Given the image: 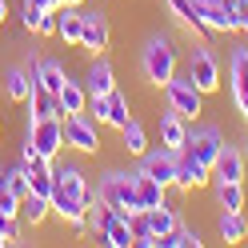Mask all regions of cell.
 <instances>
[{"mask_svg": "<svg viewBox=\"0 0 248 248\" xmlns=\"http://www.w3.org/2000/svg\"><path fill=\"white\" fill-rule=\"evenodd\" d=\"M48 216H52L48 196H36V192H24V196H20V220H24V224L40 228L44 220H48Z\"/></svg>", "mask_w": 248, "mask_h": 248, "instance_id": "cb8c5ba5", "label": "cell"}, {"mask_svg": "<svg viewBox=\"0 0 248 248\" xmlns=\"http://www.w3.org/2000/svg\"><path fill=\"white\" fill-rule=\"evenodd\" d=\"M212 184H216V208H224V212H244V204H248L244 184H236V180H212Z\"/></svg>", "mask_w": 248, "mask_h": 248, "instance_id": "7402d4cb", "label": "cell"}, {"mask_svg": "<svg viewBox=\"0 0 248 248\" xmlns=\"http://www.w3.org/2000/svg\"><path fill=\"white\" fill-rule=\"evenodd\" d=\"M144 220H148V228L164 240L168 232L180 224V212H176V204H156V208H144Z\"/></svg>", "mask_w": 248, "mask_h": 248, "instance_id": "d4e9b609", "label": "cell"}, {"mask_svg": "<svg viewBox=\"0 0 248 248\" xmlns=\"http://www.w3.org/2000/svg\"><path fill=\"white\" fill-rule=\"evenodd\" d=\"M244 172H248L244 152H240L236 144H228V140H224L220 156H216V164H212V180H236V184H244Z\"/></svg>", "mask_w": 248, "mask_h": 248, "instance_id": "5bb4252c", "label": "cell"}, {"mask_svg": "<svg viewBox=\"0 0 248 248\" xmlns=\"http://www.w3.org/2000/svg\"><path fill=\"white\" fill-rule=\"evenodd\" d=\"M52 188H56L52 168H44V172H28V192H36V196H52Z\"/></svg>", "mask_w": 248, "mask_h": 248, "instance_id": "f1b7e54d", "label": "cell"}, {"mask_svg": "<svg viewBox=\"0 0 248 248\" xmlns=\"http://www.w3.org/2000/svg\"><path fill=\"white\" fill-rule=\"evenodd\" d=\"M228 80H232V100H236L240 116L248 120V48H232L228 56Z\"/></svg>", "mask_w": 248, "mask_h": 248, "instance_id": "7c38bea8", "label": "cell"}, {"mask_svg": "<svg viewBox=\"0 0 248 248\" xmlns=\"http://www.w3.org/2000/svg\"><path fill=\"white\" fill-rule=\"evenodd\" d=\"M16 16H20V28H24V32H32V36H36V28H40V16H44V12H40V8H32L28 0H20Z\"/></svg>", "mask_w": 248, "mask_h": 248, "instance_id": "f546056e", "label": "cell"}, {"mask_svg": "<svg viewBox=\"0 0 248 248\" xmlns=\"http://www.w3.org/2000/svg\"><path fill=\"white\" fill-rule=\"evenodd\" d=\"M52 176H56V188L48 196L52 216L64 220L76 236H84L88 232V204L96 200V192H92V184L84 176V168L80 164H52Z\"/></svg>", "mask_w": 248, "mask_h": 248, "instance_id": "6da1fadb", "label": "cell"}, {"mask_svg": "<svg viewBox=\"0 0 248 248\" xmlns=\"http://www.w3.org/2000/svg\"><path fill=\"white\" fill-rule=\"evenodd\" d=\"M240 152H244V160H248V132H244V144H240Z\"/></svg>", "mask_w": 248, "mask_h": 248, "instance_id": "8d00e7d4", "label": "cell"}, {"mask_svg": "<svg viewBox=\"0 0 248 248\" xmlns=\"http://www.w3.org/2000/svg\"><path fill=\"white\" fill-rule=\"evenodd\" d=\"M160 144L180 152L184 144H188V120H184L180 112H172V108H164L160 112Z\"/></svg>", "mask_w": 248, "mask_h": 248, "instance_id": "2e32d148", "label": "cell"}, {"mask_svg": "<svg viewBox=\"0 0 248 248\" xmlns=\"http://www.w3.org/2000/svg\"><path fill=\"white\" fill-rule=\"evenodd\" d=\"M188 76H192V84L204 92V96L220 92V60H216V52H212L208 40H196V48L188 56Z\"/></svg>", "mask_w": 248, "mask_h": 248, "instance_id": "8992f818", "label": "cell"}, {"mask_svg": "<svg viewBox=\"0 0 248 248\" xmlns=\"http://www.w3.org/2000/svg\"><path fill=\"white\" fill-rule=\"evenodd\" d=\"M0 136H4V120H0Z\"/></svg>", "mask_w": 248, "mask_h": 248, "instance_id": "f35d334b", "label": "cell"}, {"mask_svg": "<svg viewBox=\"0 0 248 248\" xmlns=\"http://www.w3.org/2000/svg\"><path fill=\"white\" fill-rule=\"evenodd\" d=\"M192 152L196 160H204L208 168L216 164V156H220V148H224V128H216V124H188V144H184Z\"/></svg>", "mask_w": 248, "mask_h": 248, "instance_id": "9c48e42d", "label": "cell"}, {"mask_svg": "<svg viewBox=\"0 0 248 248\" xmlns=\"http://www.w3.org/2000/svg\"><path fill=\"white\" fill-rule=\"evenodd\" d=\"M32 88H36V84H32V76H28L24 60H20V64H8V68H4V96H8L12 104H24Z\"/></svg>", "mask_w": 248, "mask_h": 248, "instance_id": "d6986e66", "label": "cell"}, {"mask_svg": "<svg viewBox=\"0 0 248 248\" xmlns=\"http://www.w3.org/2000/svg\"><path fill=\"white\" fill-rule=\"evenodd\" d=\"M84 88H88V96H108V92L116 88V68H112V60H108L104 52L88 60V68H84Z\"/></svg>", "mask_w": 248, "mask_h": 248, "instance_id": "4fadbf2b", "label": "cell"}, {"mask_svg": "<svg viewBox=\"0 0 248 248\" xmlns=\"http://www.w3.org/2000/svg\"><path fill=\"white\" fill-rule=\"evenodd\" d=\"M160 92H164V104L172 108V112H180L188 124L204 116V92L192 84V76H188V72H184V76L176 72V76H172V80H168Z\"/></svg>", "mask_w": 248, "mask_h": 248, "instance_id": "277c9868", "label": "cell"}, {"mask_svg": "<svg viewBox=\"0 0 248 248\" xmlns=\"http://www.w3.org/2000/svg\"><path fill=\"white\" fill-rule=\"evenodd\" d=\"M20 228H24L20 216H0V240H4V244H16L20 240Z\"/></svg>", "mask_w": 248, "mask_h": 248, "instance_id": "4dcf8cb0", "label": "cell"}, {"mask_svg": "<svg viewBox=\"0 0 248 248\" xmlns=\"http://www.w3.org/2000/svg\"><path fill=\"white\" fill-rule=\"evenodd\" d=\"M216 232H220V240L224 244H248V220H244V212H224L216 216Z\"/></svg>", "mask_w": 248, "mask_h": 248, "instance_id": "44dd1931", "label": "cell"}, {"mask_svg": "<svg viewBox=\"0 0 248 248\" xmlns=\"http://www.w3.org/2000/svg\"><path fill=\"white\" fill-rule=\"evenodd\" d=\"M24 140L32 144L40 156L56 160L64 152V116H40V120H24Z\"/></svg>", "mask_w": 248, "mask_h": 248, "instance_id": "5b68a950", "label": "cell"}, {"mask_svg": "<svg viewBox=\"0 0 248 248\" xmlns=\"http://www.w3.org/2000/svg\"><path fill=\"white\" fill-rule=\"evenodd\" d=\"M236 32L248 36V0H236Z\"/></svg>", "mask_w": 248, "mask_h": 248, "instance_id": "d6a6232c", "label": "cell"}, {"mask_svg": "<svg viewBox=\"0 0 248 248\" xmlns=\"http://www.w3.org/2000/svg\"><path fill=\"white\" fill-rule=\"evenodd\" d=\"M96 200L108 204L112 212H120V216L140 212V204H136V188H132V172H124V168H108V172L96 180Z\"/></svg>", "mask_w": 248, "mask_h": 248, "instance_id": "3957f363", "label": "cell"}, {"mask_svg": "<svg viewBox=\"0 0 248 248\" xmlns=\"http://www.w3.org/2000/svg\"><path fill=\"white\" fill-rule=\"evenodd\" d=\"M64 148L80 152V156H96L100 152V124L88 112H72L64 116Z\"/></svg>", "mask_w": 248, "mask_h": 248, "instance_id": "52a82bcc", "label": "cell"}, {"mask_svg": "<svg viewBox=\"0 0 248 248\" xmlns=\"http://www.w3.org/2000/svg\"><path fill=\"white\" fill-rule=\"evenodd\" d=\"M24 108H28V120H40V116H60L56 96H52V92H44V88H32V92H28Z\"/></svg>", "mask_w": 248, "mask_h": 248, "instance_id": "484cf974", "label": "cell"}, {"mask_svg": "<svg viewBox=\"0 0 248 248\" xmlns=\"http://www.w3.org/2000/svg\"><path fill=\"white\" fill-rule=\"evenodd\" d=\"M0 192H12L8 188V164H0Z\"/></svg>", "mask_w": 248, "mask_h": 248, "instance_id": "d590c367", "label": "cell"}, {"mask_svg": "<svg viewBox=\"0 0 248 248\" xmlns=\"http://www.w3.org/2000/svg\"><path fill=\"white\" fill-rule=\"evenodd\" d=\"M64 4H72V8H84V0H64Z\"/></svg>", "mask_w": 248, "mask_h": 248, "instance_id": "74e56055", "label": "cell"}, {"mask_svg": "<svg viewBox=\"0 0 248 248\" xmlns=\"http://www.w3.org/2000/svg\"><path fill=\"white\" fill-rule=\"evenodd\" d=\"M108 44H112V24L100 8H84V28H80V52L88 56H100L108 52Z\"/></svg>", "mask_w": 248, "mask_h": 248, "instance_id": "ba28073f", "label": "cell"}, {"mask_svg": "<svg viewBox=\"0 0 248 248\" xmlns=\"http://www.w3.org/2000/svg\"><path fill=\"white\" fill-rule=\"evenodd\" d=\"M120 148H124V156H144L148 152V128L136 116L120 128Z\"/></svg>", "mask_w": 248, "mask_h": 248, "instance_id": "603a6c76", "label": "cell"}, {"mask_svg": "<svg viewBox=\"0 0 248 248\" xmlns=\"http://www.w3.org/2000/svg\"><path fill=\"white\" fill-rule=\"evenodd\" d=\"M132 188H136V204H140V212L144 208H156V204H168V188L156 184L152 176H144L140 168L132 172Z\"/></svg>", "mask_w": 248, "mask_h": 248, "instance_id": "ac0fdd59", "label": "cell"}, {"mask_svg": "<svg viewBox=\"0 0 248 248\" xmlns=\"http://www.w3.org/2000/svg\"><path fill=\"white\" fill-rule=\"evenodd\" d=\"M208 184H212V168L204 160H196L188 148H180L176 152V188L180 192H200Z\"/></svg>", "mask_w": 248, "mask_h": 248, "instance_id": "30bf717a", "label": "cell"}, {"mask_svg": "<svg viewBox=\"0 0 248 248\" xmlns=\"http://www.w3.org/2000/svg\"><path fill=\"white\" fill-rule=\"evenodd\" d=\"M244 48H248V44H244Z\"/></svg>", "mask_w": 248, "mask_h": 248, "instance_id": "ab89813d", "label": "cell"}, {"mask_svg": "<svg viewBox=\"0 0 248 248\" xmlns=\"http://www.w3.org/2000/svg\"><path fill=\"white\" fill-rule=\"evenodd\" d=\"M140 72L152 88H164L172 76L180 72V48L172 44V36H148L140 48Z\"/></svg>", "mask_w": 248, "mask_h": 248, "instance_id": "7a4b0ae2", "label": "cell"}, {"mask_svg": "<svg viewBox=\"0 0 248 248\" xmlns=\"http://www.w3.org/2000/svg\"><path fill=\"white\" fill-rule=\"evenodd\" d=\"M140 172L152 176L156 184H164V188H176V152L172 148H148L140 156Z\"/></svg>", "mask_w": 248, "mask_h": 248, "instance_id": "8fae6325", "label": "cell"}, {"mask_svg": "<svg viewBox=\"0 0 248 248\" xmlns=\"http://www.w3.org/2000/svg\"><path fill=\"white\" fill-rule=\"evenodd\" d=\"M12 20V4H8V0H0V28H4Z\"/></svg>", "mask_w": 248, "mask_h": 248, "instance_id": "836d02e7", "label": "cell"}, {"mask_svg": "<svg viewBox=\"0 0 248 248\" xmlns=\"http://www.w3.org/2000/svg\"><path fill=\"white\" fill-rule=\"evenodd\" d=\"M164 8H168V16H172L176 24H184V28H188V32H196L200 40L212 36V28L200 20V12L192 8V0H164Z\"/></svg>", "mask_w": 248, "mask_h": 248, "instance_id": "e0dca14e", "label": "cell"}, {"mask_svg": "<svg viewBox=\"0 0 248 248\" xmlns=\"http://www.w3.org/2000/svg\"><path fill=\"white\" fill-rule=\"evenodd\" d=\"M28 4H32V8H40V12H52V8H60L56 0H28Z\"/></svg>", "mask_w": 248, "mask_h": 248, "instance_id": "e575fe53", "label": "cell"}, {"mask_svg": "<svg viewBox=\"0 0 248 248\" xmlns=\"http://www.w3.org/2000/svg\"><path fill=\"white\" fill-rule=\"evenodd\" d=\"M160 248H204V236H200L196 228H188V224H176V228L160 240Z\"/></svg>", "mask_w": 248, "mask_h": 248, "instance_id": "83f0119b", "label": "cell"}, {"mask_svg": "<svg viewBox=\"0 0 248 248\" xmlns=\"http://www.w3.org/2000/svg\"><path fill=\"white\" fill-rule=\"evenodd\" d=\"M56 104H60V116H72V112H84L88 108V88H84V80H64V88L56 92Z\"/></svg>", "mask_w": 248, "mask_h": 248, "instance_id": "ffe728a7", "label": "cell"}, {"mask_svg": "<svg viewBox=\"0 0 248 248\" xmlns=\"http://www.w3.org/2000/svg\"><path fill=\"white\" fill-rule=\"evenodd\" d=\"M56 20H60V8L44 12V16H40V28H36V36H56Z\"/></svg>", "mask_w": 248, "mask_h": 248, "instance_id": "1f68e13d", "label": "cell"}, {"mask_svg": "<svg viewBox=\"0 0 248 248\" xmlns=\"http://www.w3.org/2000/svg\"><path fill=\"white\" fill-rule=\"evenodd\" d=\"M80 28H84V8L60 4V20H56V40L64 48H80Z\"/></svg>", "mask_w": 248, "mask_h": 248, "instance_id": "9a60e30c", "label": "cell"}, {"mask_svg": "<svg viewBox=\"0 0 248 248\" xmlns=\"http://www.w3.org/2000/svg\"><path fill=\"white\" fill-rule=\"evenodd\" d=\"M128 120H132L128 96H124L120 88H112V92H108V120H104V124H108V128H116V132H120V128H124Z\"/></svg>", "mask_w": 248, "mask_h": 248, "instance_id": "4316f807", "label": "cell"}]
</instances>
